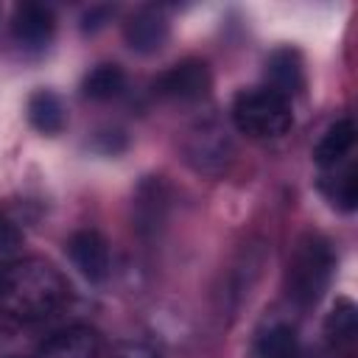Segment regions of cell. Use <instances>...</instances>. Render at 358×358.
Returning a JSON list of instances; mask_svg holds the SVG:
<instances>
[{
	"instance_id": "7a4b0ae2",
	"label": "cell",
	"mask_w": 358,
	"mask_h": 358,
	"mask_svg": "<svg viewBox=\"0 0 358 358\" xmlns=\"http://www.w3.org/2000/svg\"><path fill=\"white\" fill-rule=\"evenodd\" d=\"M333 271H336L333 243L319 232H302L294 241L285 263L282 282L288 302H294L296 308H313L330 288Z\"/></svg>"
},
{
	"instance_id": "ac0fdd59",
	"label": "cell",
	"mask_w": 358,
	"mask_h": 358,
	"mask_svg": "<svg viewBox=\"0 0 358 358\" xmlns=\"http://www.w3.org/2000/svg\"><path fill=\"white\" fill-rule=\"evenodd\" d=\"M45 336H39V324L0 319V358H34L36 347Z\"/></svg>"
},
{
	"instance_id": "9c48e42d",
	"label": "cell",
	"mask_w": 358,
	"mask_h": 358,
	"mask_svg": "<svg viewBox=\"0 0 358 358\" xmlns=\"http://www.w3.org/2000/svg\"><path fill=\"white\" fill-rule=\"evenodd\" d=\"M171 39V22L162 8L140 6L123 20V42L137 56L159 53Z\"/></svg>"
},
{
	"instance_id": "52a82bcc",
	"label": "cell",
	"mask_w": 358,
	"mask_h": 358,
	"mask_svg": "<svg viewBox=\"0 0 358 358\" xmlns=\"http://www.w3.org/2000/svg\"><path fill=\"white\" fill-rule=\"evenodd\" d=\"M11 42L22 50V53H45L56 36V14L50 6L45 3H20L11 11Z\"/></svg>"
},
{
	"instance_id": "ffe728a7",
	"label": "cell",
	"mask_w": 358,
	"mask_h": 358,
	"mask_svg": "<svg viewBox=\"0 0 358 358\" xmlns=\"http://www.w3.org/2000/svg\"><path fill=\"white\" fill-rule=\"evenodd\" d=\"M129 145V134L126 129L120 126H103V129H95L92 137H90V148L101 157H117L123 154Z\"/></svg>"
},
{
	"instance_id": "4fadbf2b",
	"label": "cell",
	"mask_w": 358,
	"mask_h": 358,
	"mask_svg": "<svg viewBox=\"0 0 358 358\" xmlns=\"http://www.w3.org/2000/svg\"><path fill=\"white\" fill-rule=\"evenodd\" d=\"M25 117L39 134L56 137L67 126V106L53 90H34L25 101Z\"/></svg>"
},
{
	"instance_id": "30bf717a",
	"label": "cell",
	"mask_w": 358,
	"mask_h": 358,
	"mask_svg": "<svg viewBox=\"0 0 358 358\" xmlns=\"http://www.w3.org/2000/svg\"><path fill=\"white\" fill-rule=\"evenodd\" d=\"M101 336L87 324H70L42 338L34 358H101Z\"/></svg>"
},
{
	"instance_id": "6da1fadb",
	"label": "cell",
	"mask_w": 358,
	"mask_h": 358,
	"mask_svg": "<svg viewBox=\"0 0 358 358\" xmlns=\"http://www.w3.org/2000/svg\"><path fill=\"white\" fill-rule=\"evenodd\" d=\"M62 271L42 257H22L0 274V316L42 324L67 305Z\"/></svg>"
},
{
	"instance_id": "44dd1931",
	"label": "cell",
	"mask_w": 358,
	"mask_h": 358,
	"mask_svg": "<svg viewBox=\"0 0 358 358\" xmlns=\"http://www.w3.org/2000/svg\"><path fill=\"white\" fill-rule=\"evenodd\" d=\"M115 14H117V6H106V3H98V6H90V8H84L81 11V17H78V28H81V34H98V31H103L112 20H115Z\"/></svg>"
},
{
	"instance_id": "5bb4252c",
	"label": "cell",
	"mask_w": 358,
	"mask_h": 358,
	"mask_svg": "<svg viewBox=\"0 0 358 358\" xmlns=\"http://www.w3.org/2000/svg\"><path fill=\"white\" fill-rule=\"evenodd\" d=\"M352 145H355V126H352L350 117H338L316 140V145H313V162L319 165V171L322 168H333L338 162H347Z\"/></svg>"
},
{
	"instance_id": "8992f818",
	"label": "cell",
	"mask_w": 358,
	"mask_h": 358,
	"mask_svg": "<svg viewBox=\"0 0 358 358\" xmlns=\"http://www.w3.org/2000/svg\"><path fill=\"white\" fill-rule=\"evenodd\" d=\"M210 87H213L210 64L204 59H196V56H187V59L168 64L151 81V92L162 101H171V103H196V101L207 98Z\"/></svg>"
},
{
	"instance_id": "ba28073f",
	"label": "cell",
	"mask_w": 358,
	"mask_h": 358,
	"mask_svg": "<svg viewBox=\"0 0 358 358\" xmlns=\"http://www.w3.org/2000/svg\"><path fill=\"white\" fill-rule=\"evenodd\" d=\"M64 252L84 280H90V282H106L109 280V274H112L109 241L95 227L76 229L64 241Z\"/></svg>"
},
{
	"instance_id": "2e32d148",
	"label": "cell",
	"mask_w": 358,
	"mask_h": 358,
	"mask_svg": "<svg viewBox=\"0 0 358 358\" xmlns=\"http://www.w3.org/2000/svg\"><path fill=\"white\" fill-rule=\"evenodd\" d=\"M123 90H126V73L115 62H101V64L90 67L81 78V98H87L92 103L115 101L123 95Z\"/></svg>"
},
{
	"instance_id": "277c9868",
	"label": "cell",
	"mask_w": 358,
	"mask_h": 358,
	"mask_svg": "<svg viewBox=\"0 0 358 358\" xmlns=\"http://www.w3.org/2000/svg\"><path fill=\"white\" fill-rule=\"evenodd\" d=\"M182 157L201 176H221L235 159L232 126L218 115L196 117L182 134Z\"/></svg>"
},
{
	"instance_id": "9a60e30c",
	"label": "cell",
	"mask_w": 358,
	"mask_h": 358,
	"mask_svg": "<svg viewBox=\"0 0 358 358\" xmlns=\"http://www.w3.org/2000/svg\"><path fill=\"white\" fill-rule=\"evenodd\" d=\"M299 333L291 322L274 319L257 330L255 338V358H299L302 355Z\"/></svg>"
},
{
	"instance_id": "d6986e66",
	"label": "cell",
	"mask_w": 358,
	"mask_h": 358,
	"mask_svg": "<svg viewBox=\"0 0 358 358\" xmlns=\"http://www.w3.org/2000/svg\"><path fill=\"white\" fill-rule=\"evenodd\" d=\"M22 229L11 218L0 215V274L11 268L17 260H22Z\"/></svg>"
},
{
	"instance_id": "3957f363",
	"label": "cell",
	"mask_w": 358,
	"mask_h": 358,
	"mask_svg": "<svg viewBox=\"0 0 358 358\" xmlns=\"http://www.w3.org/2000/svg\"><path fill=\"white\" fill-rule=\"evenodd\" d=\"M291 101H285L263 84L241 90L229 106V126L252 140H277L291 129Z\"/></svg>"
},
{
	"instance_id": "7402d4cb",
	"label": "cell",
	"mask_w": 358,
	"mask_h": 358,
	"mask_svg": "<svg viewBox=\"0 0 358 358\" xmlns=\"http://www.w3.org/2000/svg\"><path fill=\"white\" fill-rule=\"evenodd\" d=\"M112 358H162V352H159V347L154 341L131 336V338H120L115 344Z\"/></svg>"
},
{
	"instance_id": "7c38bea8",
	"label": "cell",
	"mask_w": 358,
	"mask_h": 358,
	"mask_svg": "<svg viewBox=\"0 0 358 358\" xmlns=\"http://www.w3.org/2000/svg\"><path fill=\"white\" fill-rule=\"evenodd\" d=\"M319 193L327 199L330 207L341 210V213H352L358 204V171L355 165L338 162L333 168H322L319 171Z\"/></svg>"
},
{
	"instance_id": "8fae6325",
	"label": "cell",
	"mask_w": 358,
	"mask_h": 358,
	"mask_svg": "<svg viewBox=\"0 0 358 358\" xmlns=\"http://www.w3.org/2000/svg\"><path fill=\"white\" fill-rule=\"evenodd\" d=\"M263 76H266L263 87H268L271 92H277L285 101H291L305 87V62H302L296 48H274L266 56Z\"/></svg>"
},
{
	"instance_id": "e0dca14e",
	"label": "cell",
	"mask_w": 358,
	"mask_h": 358,
	"mask_svg": "<svg viewBox=\"0 0 358 358\" xmlns=\"http://www.w3.org/2000/svg\"><path fill=\"white\" fill-rule=\"evenodd\" d=\"M355 336H358V310H355L352 299L341 296V299H336V305L330 308V313L324 319V341L333 352H347V350H352Z\"/></svg>"
},
{
	"instance_id": "5b68a950",
	"label": "cell",
	"mask_w": 358,
	"mask_h": 358,
	"mask_svg": "<svg viewBox=\"0 0 358 358\" xmlns=\"http://www.w3.org/2000/svg\"><path fill=\"white\" fill-rule=\"evenodd\" d=\"M171 201L173 196H171V185L165 182V176H143L137 187L131 190V204H129L131 232L140 241L159 238L162 229L168 227Z\"/></svg>"
}]
</instances>
